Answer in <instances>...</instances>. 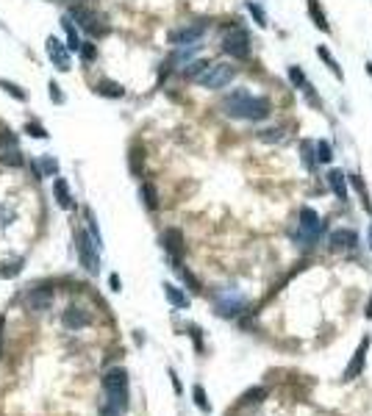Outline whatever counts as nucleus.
<instances>
[{"label": "nucleus", "mask_w": 372, "mask_h": 416, "mask_svg": "<svg viewBox=\"0 0 372 416\" xmlns=\"http://www.w3.org/2000/svg\"><path fill=\"white\" fill-rule=\"evenodd\" d=\"M367 73H369V78H372V64H367Z\"/></svg>", "instance_id": "nucleus-45"}, {"label": "nucleus", "mask_w": 372, "mask_h": 416, "mask_svg": "<svg viewBox=\"0 0 372 416\" xmlns=\"http://www.w3.org/2000/svg\"><path fill=\"white\" fill-rule=\"evenodd\" d=\"M61 28H64V37H67V50H78V47H81V39H78V31H75L73 20H67V17H64V20H61Z\"/></svg>", "instance_id": "nucleus-23"}, {"label": "nucleus", "mask_w": 372, "mask_h": 416, "mask_svg": "<svg viewBox=\"0 0 372 416\" xmlns=\"http://www.w3.org/2000/svg\"><path fill=\"white\" fill-rule=\"evenodd\" d=\"M209 70V61L206 58H197V61H189L186 64V70H184V78H189V81H197L200 75Z\"/></svg>", "instance_id": "nucleus-24"}, {"label": "nucleus", "mask_w": 372, "mask_h": 416, "mask_svg": "<svg viewBox=\"0 0 372 416\" xmlns=\"http://www.w3.org/2000/svg\"><path fill=\"white\" fill-rule=\"evenodd\" d=\"M369 247H372V225H369Z\"/></svg>", "instance_id": "nucleus-46"}, {"label": "nucleus", "mask_w": 372, "mask_h": 416, "mask_svg": "<svg viewBox=\"0 0 372 416\" xmlns=\"http://www.w3.org/2000/svg\"><path fill=\"white\" fill-rule=\"evenodd\" d=\"M258 139L267 142V145H273V142H283V139H286V133H283V128H267V130L258 133Z\"/></svg>", "instance_id": "nucleus-29"}, {"label": "nucleus", "mask_w": 372, "mask_h": 416, "mask_svg": "<svg viewBox=\"0 0 372 416\" xmlns=\"http://www.w3.org/2000/svg\"><path fill=\"white\" fill-rule=\"evenodd\" d=\"M53 302V289L50 286H37L31 289L25 294V305L31 308V311H45V308H50Z\"/></svg>", "instance_id": "nucleus-12"}, {"label": "nucleus", "mask_w": 372, "mask_h": 416, "mask_svg": "<svg viewBox=\"0 0 372 416\" xmlns=\"http://www.w3.org/2000/svg\"><path fill=\"white\" fill-rule=\"evenodd\" d=\"M39 169H42L45 175H56V172H58V161H56V158H50V156H45L42 161H39Z\"/></svg>", "instance_id": "nucleus-34"}, {"label": "nucleus", "mask_w": 372, "mask_h": 416, "mask_svg": "<svg viewBox=\"0 0 372 416\" xmlns=\"http://www.w3.org/2000/svg\"><path fill=\"white\" fill-rule=\"evenodd\" d=\"M89 325V314L84 311V308H67L64 311V328L67 330H81V328H86Z\"/></svg>", "instance_id": "nucleus-16"}, {"label": "nucleus", "mask_w": 372, "mask_h": 416, "mask_svg": "<svg viewBox=\"0 0 372 416\" xmlns=\"http://www.w3.org/2000/svg\"><path fill=\"white\" fill-rule=\"evenodd\" d=\"M78 50H81V56H84V61H92V58L97 56V47L89 45V42H86V45H81Z\"/></svg>", "instance_id": "nucleus-40"}, {"label": "nucleus", "mask_w": 372, "mask_h": 416, "mask_svg": "<svg viewBox=\"0 0 372 416\" xmlns=\"http://www.w3.org/2000/svg\"><path fill=\"white\" fill-rule=\"evenodd\" d=\"M233 78H236V67L220 61V64H209V70L197 78V83H200V86H206V89H222V86H228Z\"/></svg>", "instance_id": "nucleus-4"}, {"label": "nucleus", "mask_w": 372, "mask_h": 416, "mask_svg": "<svg viewBox=\"0 0 372 416\" xmlns=\"http://www.w3.org/2000/svg\"><path fill=\"white\" fill-rule=\"evenodd\" d=\"M328 186H330V192L336 194V200H342L345 203L347 200V175L342 169H330L328 172Z\"/></svg>", "instance_id": "nucleus-17"}, {"label": "nucleus", "mask_w": 372, "mask_h": 416, "mask_svg": "<svg viewBox=\"0 0 372 416\" xmlns=\"http://www.w3.org/2000/svg\"><path fill=\"white\" fill-rule=\"evenodd\" d=\"M314 158L320 164H330V161H333V147H330V142H325V139L314 142Z\"/></svg>", "instance_id": "nucleus-22"}, {"label": "nucleus", "mask_w": 372, "mask_h": 416, "mask_svg": "<svg viewBox=\"0 0 372 416\" xmlns=\"http://www.w3.org/2000/svg\"><path fill=\"white\" fill-rule=\"evenodd\" d=\"M347 181H350L353 186H356V192L361 194V203H364V205H367L369 211H372V205H369V194H367V186H364V181H361L358 175H347Z\"/></svg>", "instance_id": "nucleus-30"}, {"label": "nucleus", "mask_w": 372, "mask_h": 416, "mask_svg": "<svg viewBox=\"0 0 372 416\" xmlns=\"http://www.w3.org/2000/svg\"><path fill=\"white\" fill-rule=\"evenodd\" d=\"M94 92L97 94H103V97H122V94H125V89L120 86V83H114V81H100L97 86H94Z\"/></svg>", "instance_id": "nucleus-21"}, {"label": "nucleus", "mask_w": 372, "mask_h": 416, "mask_svg": "<svg viewBox=\"0 0 372 416\" xmlns=\"http://www.w3.org/2000/svg\"><path fill=\"white\" fill-rule=\"evenodd\" d=\"M9 147H17V139L11 130H0V150H9Z\"/></svg>", "instance_id": "nucleus-36"}, {"label": "nucleus", "mask_w": 372, "mask_h": 416, "mask_svg": "<svg viewBox=\"0 0 372 416\" xmlns=\"http://www.w3.org/2000/svg\"><path fill=\"white\" fill-rule=\"evenodd\" d=\"M242 308H245V297L242 294L231 297V291H225V294H220V300H217V314H220V317H236Z\"/></svg>", "instance_id": "nucleus-13"}, {"label": "nucleus", "mask_w": 372, "mask_h": 416, "mask_svg": "<svg viewBox=\"0 0 372 416\" xmlns=\"http://www.w3.org/2000/svg\"><path fill=\"white\" fill-rule=\"evenodd\" d=\"M75 241H78V258H81V266H84L86 272H97L100 269V258H97V253L100 250L94 247V241H92V236L86 233V230H78L75 233Z\"/></svg>", "instance_id": "nucleus-5"}, {"label": "nucleus", "mask_w": 372, "mask_h": 416, "mask_svg": "<svg viewBox=\"0 0 372 416\" xmlns=\"http://www.w3.org/2000/svg\"><path fill=\"white\" fill-rule=\"evenodd\" d=\"M11 222V211L9 208H0V225H9Z\"/></svg>", "instance_id": "nucleus-42"}, {"label": "nucleus", "mask_w": 372, "mask_h": 416, "mask_svg": "<svg viewBox=\"0 0 372 416\" xmlns=\"http://www.w3.org/2000/svg\"><path fill=\"white\" fill-rule=\"evenodd\" d=\"M47 56H50L53 67L61 70V73H67L70 70V53H67V45H61L56 37L47 39Z\"/></svg>", "instance_id": "nucleus-10"}, {"label": "nucleus", "mask_w": 372, "mask_h": 416, "mask_svg": "<svg viewBox=\"0 0 372 416\" xmlns=\"http://www.w3.org/2000/svg\"><path fill=\"white\" fill-rule=\"evenodd\" d=\"M139 197L145 200V205L150 208V211H156V208H158V194H156V189H153V183H142Z\"/></svg>", "instance_id": "nucleus-26"}, {"label": "nucleus", "mask_w": 372, "mask_h": 416, "mask_svg": "<svg viewBox=\"0 0 372 416\" xmlns=\"http://www.w3.org/2000/svg\"><path fill=\"white\" fill-rule=\"evenodd\" d=\"M175 269L181 272V278H184V283H189V289H192V291H200V283L194 281V275H192V272H189V269H184V266H178V264H175Z\"/></svg>", "instance_id": "nucleus-35"}, {"label": "nucleus", "mask_w": 372, "mask_h": 416, "mask_svg": "<svg viewBox=\"0 0 372 416\" xmlns=\"http://www.w3.org/2000/svg\"><path fill=\"white\" fill-rule=\"evenodd\" d=\"M164 294H167V300L173 302L175 308H186L189 305V297L178 286H173V283H164Z\"/></svg>", "instance_id": "nucleus-20"}, {"label": "nucleus", "mask_w": 372, "mask_h": 416, "mask_svg": "<svg viewBox=\"0 0 372 416\" xmlns=\"http://www.w3.org/2000/svg\"><path fill=\"white\" fill-rule=\"evenodd\" d=\"M206 28H209L206 22H192V25H184V28H178V31H173V33H170V42H173L175 47L194 45V42H200V39H203Z\"/></svg>", "instance_id": "nucleus-6"}, {"label": "nucleus", "mask_w": 372, "mask_h": 416, "mask_svg": "<svg viewBox=\"0 0 372 416\" xmlns=\"http://www.w3.org/2000/svg\"><path fill=\"white\" fill-rule=\"evenodd\" d=\"M322 230H325V222H322L320 217H317L314 208H300V217H297V239L303 241L306 247H311L317 239L322 236Z\"/></svg>", "instance_id": "nucleus-2"}, {"label": "nucleus", "mask_w": 372, "mask_h": 416, "mask_svg": "<svg viewBox=\"0 0 372 416\" xmlns=\"http://www.w3.org/2000/svg\"><path fill=\"white\" fill-rule=\"evenodd\" d=\"M250 33L245 31V28H231V31L222 37V50L228 53L231 58H239V61H245V58H250Z\"/></svg>", "instance_id": "nucleus-3"}, {"label": "nucleus", "mask_w": 372, "mask_h": 416, "mask_svg": "<svg viewBox=\"0 0 372 416\" xmlns=\"http://www.w3.org/2000/svg\"><path fill=\"white\" fill-rule=\"evenodd\" d=\"M0 89H6V92H9L11 97H17V100H25V92H22L17 83H11V81H0Z\"/></svg>", "instance_id": "nucleus-33"}, {"label": "nucleus", "mask_w": 372, "mask_h": 416, "mask_svg": "<svg viewBox=\"0 0 372 416\" xmlns=\"http://www.w3.org/2000/svg\"><path fill=\"white\" fill-rule=\"evenodd\" d=\"M192 394H194V402H197V408H200V411H203V413H209V411H211V405L206 402V391H203V386H194V391H192Z\"/></svg>", "instance_id": "nucleus-32"}, {"label": "nucleus", "mask_w": 372, "mask_h": 416, "mask_svg": "<svg viewBox=\"0 0 372 416\" xmlns=\"http://www.w3.org/2000/svg\"><path fill=\"white\" fill-rule=\"evenodd\" d=\"M364 314H367V319H372V297H369V305H367V311H364Z\"/></svg>", "instance_id": "nucleus-44"}, {"label": "nucleus", "mask_w": 372, "mask_h": 416, "mask_svg": "<svg viewBox=\"0 0 372 416\" xmlns=\"http://www.w3.org/2000/svg\"><path fill=\"white\" fill-rule=\"evenodd\" d=\"M53 197H56V203L61 205V208H75L73 194H70V186H67V181H64V178H58V181L53 183Z\"/></svg>", "instance_id": "nucleus-18"}, {"label": "nucleus", "mask_w": 372, "mask_h": 416, "mask_svg": "<svg viewBox=\"0 0 372 416\" xmlns=\"http://www.w3.org/2000/svg\"><path fill=\"white\" fill-rule=\"evenodd\" d=\"M309 14H311V22H314V25L320 28L322 33H330L328 17H325V11L320 9V3H317V0H309Z\"/></svg>", "instance_id": "nucleus-19"}, {"label": "nucleus", "mask_w": 372, "mask_h": 416, "mask_svg": "<svg viewBox=\"0 0 372 416\" xmlns=\"http://www.w3.org/2000/svg\"><path fill=\"white\" fill-rule=\"evenodd\" d=\"M0 330H3V319H0Z\"/></svg>", "instance_id": "nucleus-47"}, {"label": "nucleus", "mask_w": 372, "mask_h": 416, "mask_svg": "<svg viewBox=\"0 0 372 416\" xmlns=\"http://www.w3.org/2000/svg\"><path fill=\"white\" fill-rule=\"evenodd\" d=\"M247 11L253 14V20H256L258 28H267V25H269V22H267V14H264V9L256 3V0H247Z\"/></svg>", "instance_id": "nucleus-28"}, {"label": "nucleus", "mask_w": 372, "mask_h": 416, "mask_svg": "<svg viewBox=\"0 0 372 416\" xmlns=\"http://www.w3.org/2000/svg\"><path fill=\"white\" fill-rule=\"evenodd\" d=\"M0 164H6V166H22V164H25V158H22V153L17 150V147H9V150H0Z\"/></svg>", "instance_id": "nucleus-25"}, {"label": "nucleus", "mask_w": 372, "mask_h": 416, "mask_svg": "<svg viewBox=\"0 0 372 416\" xmlns=\"http://www.w3.org/2000/svg\"><path fill=\"white\" fill-rule=\"evenodd\" d=\"M356 245H358V233L350 228H342V230L330 233V247L333 250H353Z\"/></svg>", "instance_id": "nucleus-15"}, {"label": "nucleus", "mask_w": 372, "mask_h": 416, "mask_svg": "<svg viewBox=\"0 0 372 416\" xmlns=\"http://www.w3.org/2000/svg\"><path fill=\"white\" fill-rule=\"evenodd\" d=\"M367 350H369V336H364L361 344H358V350H356V355H353V361H350V366H347L345 374H342V380H356L358 374L364 372V364H367Z\"/></svg>", "instance_id": "nucleus-8"}, {"label": "nucleus", "mask_w": 372, "mask_h": 416, "mask_svg": "<svg viewBox=\"0 0 372 416\" xmlns=\"http://www.w3.org/2000/svg\"><path fill=\"white\" fill-rule=\"evenodd\" d=\"M303 161H306V166H309L311 172L317 169V158H314V142H303Z\"/></svg>", "instance_id": "nucleus-31"}, {"label": "nucleus", "mask_w": 372, "mask_h": 416, "mask_svg": "<svg viewBox=\"0 0 372 416\" xmlns=\"http://www.w3.org/2000/svg\"><path fill=\"white\" fill-rule=\"evenodd\" d=\"M109 286L114 289V291H120V278H117V275H111V278H109Z\"/></svg>", "instance_id": "nucleus-43"}, {"label": "nucleus", "mask_w": 372, "mask_h": 416, "mask_svg": "<svg viewBox=\"0 0 372 416\" xmlns=\"http://www.w3.org/2000/svg\"><path fill=\"white\" fill-rule=\"evenodd\" d=\"M222 114L231 120H247V122H264L273 114V103L267 97L250 94L245 89H233L231 94L222 97Z\"/></svg>", "instance_id": "nucleus-1"}, {"label": "nucleus", "mask_w": 372, "mask_h": 416, "mask_svg": "<svg viewBox=\"0 0 372 416\" xmlns=\"http://www.w3.org/2000/svg\"><path fill=\"white\" fill-rule=\"evenodd\" d=\"M73 17H75V20H78V25H81V28H86V31L92 33V37H103V33L109 31V28L103 25V20H100V17L94 14V11L75 9V11H73Z\"/></svg>", "instance_id": "nucleus-9"}, {"label": "nucleus", "mask_w": 372, "mask_h": 416, "mask_svg": "<svg viewBox=\"0 0 372 416\" xmlns=\"http://www.w3.org/2000/svg\"><path fill=\"white\" fill-rule=\"evenodd\" d=\"M50 97H53V103H61V92H58V83H50Z\"/></svg>", "instance_id": "nucleus-41"}, {"label": "nucleus", "mask_w": 372, "mask_h": 416, "mask_svg": "<svg viewBox=\"0 0 372 416\" xmlns=\"http://www.w3.org/2000/svg\"><path fill=\"white\" fill-rule=\"evenodd\" d=\"M161 245L164 250H167L170 255H173L175 261L181 258V253H184V233H181L178 228H170V230H164V236H161Z\"/></svg>", "instance_id": "nucleus-14"}, {"label": "nucleus", "mask_w": 372, "mask_h": 416, "mask_svg": "<svg viewBox=\"0 0 372 416\" xmlns=\"http://www.w3.org/2000/svg\"><path fill=\"white\" fill-rule=\"evenodd\" d=\"M103 391L106 394H128V372L122 366H114L103 374Z\"/></svg>", "instance_id": "nucleus-7"}, {"label": "nucleus", "mask_w": 372, "mask_h": 416, "mask_svg": "<svg viewBox=\"0 0 372 416\" xmlns=\"http://www.w3.org/2000/svg\"><path fill=\"white\" fill-rule=\"evenodd\" d=\"M25 130L33 136V139H45V136H47V130L42 128V125H37V122H28V125H25Z\"/></svg>", "instance_id": "nucleus-39"}, {"label": "nucleus", "mask_w": 372, "mask_h": 416, "mask_svg": "<svg viewBox=\"0 0 372 416\" xmlns=\"http://www.w3.org/2000/svg\"><path fill=\"white\" fill-rule=\"evenodd\" d=\"M317 56H320L322 61L328 64V70H330V73H333V75H336V78H339V81L345 78V75H342V70H339V64H336V58L330 56V50H328L325 45H320V47H317Z\"/></svg>", "instance_id": "nucleus-27"}, {"label": "nucleus", "mask_w": 372, "mask_h": 416, "mask_svg": "<svg viewBox=\"0 0 372 416\" xmlns=\"http://www.w3.org/2000/svg\"><path fill=\"white\" fill-rule=\"evenodd\" d=\"M289 81L294 83V89H300V92H303L306 97H309V103H311V106H322V100L314 94V86L309 83V78H306V73H303L300 67H289Z\"/></svg>", "instance_id": "nucleus-11"}, {"label": "nucleus", "mask_w": 372, "mask_h": 416, "mask_svg": "<svg viewBox=\"0 0 372 416\" xmlns=\"http://www.w3.org/2000/svg\"><path fill=\"white\" fill-rule=\"evenodd\" d=\"M20 269H22V261H14V264H6L3 269H0V278H14Z\"/></svg>", "instance_id": "nucleus-38"}, {"label": "nucleus", "mask_w": 372, "mask_h": 416, "mask_svg": "<svg viewBox=\"0 0 372 416\" xmlns=\"http://www.w3.org/2000/svg\"><path fill=\"white\" fill-rule=\"evenodd\" d=\"M264 397H267V389H261V386H258V389H250L245 394V402H261Z\"/></svg>", "instance_id": "nucleus-37"}]
</instances>
